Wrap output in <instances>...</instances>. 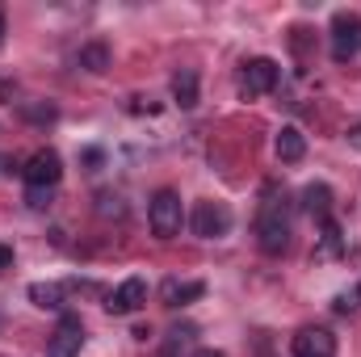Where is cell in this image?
Instances as JSON below:
<instances>
[{"label": "cell", "instance_id": "6da1fadb", "mask_svg": "<svg viewBox=\"0 0 361 357\" xmlns=\"http://www.w3.org/2000/svg\"><path fill=\"white\" fill-rule=\"evenodd\" d=\"M257 244H261L265 257H281L290 248V210H286V198L281 202L269 198L261 206V214H257Z\"/></svg>", "mask_w": 361, "mask_h": 357}, {"label": "cell", "instance_id": "7a4b0ae2", "mask_svg": "<svg viewBox=\"0 0 361 357\" xmlns=\"http://www.w3.org/2000/svg\"><path fill=\"white\" fill-rule=\"evenodd\" d=\"M147 223L156 231V240H173L180 236V223H185V206H180V193L177 189H160L147 206Z\"/></svg>", "mask_w": 361, "mask_h": 357}, {"label": "cell", "instance_id": "3957f363", "mask_svg": "<svg viewBox=\"0 0 361 357\" xmlns=\"http://www.w3.org/2000/svg\"><path fill=\"white\" fill-rule=\"evenodd\" d=\"M189 227L197 240H223L231 231V206L227 202H197L189 214Z\"/></svg>", "mask_w": 361, "mask_h": 357}, {"label": "cell", "instance_id": "277c9868", "mask_svg": "<svg viewBox=\"0 0 361 357\" xmlns=\"http://www.w3.org/2000/svg\"><path fill=\"white\" fill-rule=\"evenodd\" d=\"M353 55H361V17L357 13H336L332 17V59L349 63Z\"/></svg>", "mask_w": 361, "mask_h": 357}, {"label": "cell", "instance_id": "5b68a950", "mask_svg": "<svg viewBox=\"0 0 361 357\" xmlns=\"http://www.w3.org/2000/svg\"><path fill=\"white\" fill-rule=\"evenodd\" d=\"M21 177H25V185L55 189V185H59V177H63V160H59V152H55V147H42V152H34V156L25 160Z\"/></svg>", "mask_w": 361, "mask_h": 357}, {"label": "cell", "instance_id": "8992f818", "mask_svg": "<svg viewBox=\"0 0 361 357\" xmlns=\"http://www.w3.org/2000/svg\"><path fill=\"white\" fill-rule=\"evenodd\" d=\"M80 345H85V324H80V315L63 311L59 328H55V332H51V341H47V353H51V357H76V353H80Z\"/></svg>", "mask_w": 361, "mask_h": 357}, {"label": "cell", "instance_id": "52a82bcc", "mask_svg": "<svg viewBox=\"0 0 361 357\" xmlns=\"http://www.w3.org/2000/svg\"><path fill=\"white\" fill-rule=\"evenodd\" d=\"M277 76H281V68L273 63V59H248L244 63V80H240V89H244V97H265V92L277 89Z\"/></svg>", "mask_w": 361, "mask_h": 357}, {"label": "cell", "instance_id": "ba28073f", "mask_svg": "<svg viewBox=\"0 0 361 357\" xmlns=\"http://www.w3.org/2000/svg\"><path fill=\"white\" fill-rule=\"evenodd\" d=\"M143 303H147V282H143V277H126L118 290H109L105 311H109V315H135Z\"/></svg>", "mask_w": 361, "mask_h": 357}, {"label": "cell", "instance_id": "9c48e42d", "mask_svg": "<svg viewBox=\"0 0 361 357\" xmlns=\"http://www.w3.org/2000/svg\"><path fill=\"white\" fill-rule=\"evenodd\" d=\"M290 349L294 357H336V337L328 328H298Z\"/></svg>", "mask_w": 361, "mask_h": 357}, {"label": "cell", "instance_id": "30bf717a", "mask_svg": "<svg viewBox=\"0 0 361 357\" xmlns=\"http://www.w3.org/2000/svg\"><path fill=\"white\" fill-rule=\"evenodd\" d=\"M273 147H277V160H281V164H298V160L307 156V139H302L298 126H281L277 139H273Z\"/></svg>", "mask_w": 361, "mask_h": 357}, {"label": "cell", "instance_id": "8fae6325", "mask_svg": "<svg viewBox=\"0 0 361 357\" xmlns=\"http://www.w3.org/2000/svg\"><path fill=\"white\" fill-rule=\"evenodd\" d=\"M345 253V231L336 219H324L319 223V244H315V261H328V257H341Z\"/></svg>", "mask_w": 361, "mask_h": 357}, {"label": "cell", "instance_id": "7c38bea8", "mask_svg": "<svg viewBox=\"0 0 361 357\" xmlns=\"http://www.w3.org/2000/svg\"><path fill=\"white\" fill-rule=\"evenodd\" d=\"M302 210H307V214H315L319 223H324V219H332V189H328L324 181L307 185V189H302Z\"/></svg>", "mask_w": 361, "mask_h": 357}, {"label": "cell", "instance_id": "4fadbf2b", "mask_svg": "<svg viewBox=\"0 0 361 357\" xmlns=\"http://www.w3.org/2000/svg\"><path fill=\"white\" fill-rule=\"evenodd\" d=\"M206 294V282H164V307H185V303H197Z\"/></svg>", "mask_w": 361, "mask_h": 357}, {"label": "cell", "instance_id": "5bb4252c", "mask_svg": "<svg viewBox=\"0 0 361 357\" xmlns=\"http://www.w3.org/2000/svg\"><path fill=\"white\" fill-rule=\"evenodd\" d=\"M30 303L42 311H63V286L59 282H34L30 286Z\"/></svg>", "mask_w": 361, "mask_h": 357}, {"label": "cell", "instance_id": "9a60e30c", "mask_svg": "<svg viewBox=\"0 0 361 357\" xmlns=\"http://www.w3.org/2000/svg\"><path fill=\"white\" fill-rule=\"evenodd\" d=\"M173 101H177L180 109L197 105V72L193 68H180L177 76H173Z\"/></svg>", "mask_w": 361, "mask_h": 357}, {"label": "cell", "instance_id": "2e32d148", "mask_svg": "<svg viewBox=\"0 0 361 357\" xmlns=\"http://www.w3.org/2000/svg\"><path fill=\"white\" fill-rule=\"evenodd\" d=\"M76 63H80L85 72H92V76H101V72L109 68V47H105V42H85L80 55H76Z\"/></svg>", "mask_w": 361, "mask_h": 357}, {"label": "cell", "instance_id": "e0dca14e", "mask_svg": "<svg viewBox=\"0 0 361 357\" xmlns=\"http://www.w3.org/2000/svg\"><path fill=\"white\" fill-rule=\"evenodd\" d=\"M17 109H21V118H25V122H38V126H42V122H55V118H59V109H55L51 101H21Z\"/></svg>", "mask_w": 361, "mask_h": 357}, {"label": "cell", "instance_id": "ac0fdd59", "mask_svg": "<svg viewBox=\"0 0 361 357\" xmlns=\"http://www.w3.org/2000/svg\"><path fill=\"white\" fill-rule=\"evenodd\" d=\"M97 210H101L105 219H109V214H114V219H122V214H126L122 198H118V193H109V189H105V193H97Z\"/></svg>", "mask_w": 361, "mask_h": 357}, {"label": "cell", "instance_id": "d6986e66", "mask_svg": "<svg viewBox=\"0 0 361 357\" xmlns=\"http://www.w3.org/2000/svg\"><path fill=\"white\" fill-rule=\"evenodd\" d=\"M51 198H55V189H38V185H30V189H25V202H30V210H42V206H51Z\"/></svg>", "mask_w": 361, "mask_h": 357}, {"label": "cell", "instance_id": "ffe728a7", "mask_svg": "<svg viewBox=\"0 0 361 357\" xmlns=\"http://www.w3.org/2000/svg\"><path fill=\"white\" fill-rule=\"evenodd\" d=\"M101 160H105L101 147H89V152H85V164H89V169H101Z\"/></svg>", "mask_w": 361, "mask_h": 357}, {"label": "cell", "instance_id": "44dd1931", "mask_svg": "<svg viewBox=\"0 0 361 357\" xmlns=\"http://www.w3.org/2000/svg\"><path fill=\"white\" fill-rule=\"evenodd\" d=\"M13 269V244H0V273Z\"/></svg>", "mask_w": 361, "mask_h": 357}, {"label": "cell", "instance_id": "7402d4cb", "mask_svg": "<svg viewBox=\"0 0 361 357\" xmlns=\"http://www.w3.org/2000/svg\"><path fill=\"white\" fill-rule=\"evenodd\" d=\"M353 307H357V294H353V298H349V294L336 298V311H353Z\"/></svg>", "mask_w": 361, "mask_h": 357}, {"label": "cell", "instance_id": "603a6c76", "mask_svg": "<svg viewBox=\"0 0 361 357\" xmlns=\"http://www.w3.org/2000/svg\"><path fill=\"white\" fill-rule=\"evenodd\" d=\"M193 357H227V353H219V349H197Z\"/></svg>", "mask_w": 361, "mask_h": 357}, {"label": "cell", "instance_id": "cb8c5ba5", "mask_svg": "<svg viewBox=\"0 0 361 357\" xmlns=\"http://www.w3.org/2000/svg\"><path fill=\"white\" fill-rule=\"evenodd\" d=\"M349 139H353V143L361 147V126H353V131H349Z\"/></svg>", "mask_w": 361, "mask_h": 357}, {"label": "cell", "instance_id": "d4e9b609", "mask_svg": "<svg viewBox=\"0 0 361 357\" xmlns=\"http://www.w3.org/2000/svg\"><path fill=\"white\" fill-rule=\"evenodd\" d=\"M0 47H4V13H0Z\"/></svg>", "mask_w": 361, "mask_h": 357}, {"label": "cell", "instance_id": "484cf974", "mask_svg": "<svg viewBox=\"0 0 361 357\" xmlns=\"http://www.w3.org/2000/svg\"><path fill=\"white\" fill-rule=\"evenodd\" d=\"M357 303H361V286H357Z\"/></svg>", "mask_w": 361, "mask_h": 357}, {"label": "cell", "instance_id": "4316f807", "mask_svg": "<svg viewBox=\"0 0 361 357\" xmlns=\"http://www.w3.org/2000/svg\"><path fill=\"white\" fill-rule=\"evenodd\" d=\"M160 357H173V353H160Z\"/></svg>", "mask_w": 361, "mask_h": 357}]
</instances>
